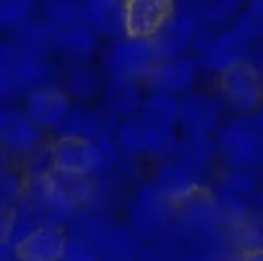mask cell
I'll list each match as a JSON object with an SVG mask.
<instances>
[{
  "mask_svg": "<svg viewBox=\"0 0 263 261\" xmlns=\"http://www.w3.org/2000/svg\"><path fill=\"white\" fill-rule=\"evenodd\" d=\"M55 69L46 57L20 51L14 43H3L0 51V89L3 97L32 94L46 86H55Z\"/></svg>",
  "mask_w": 263,
  "mask_h": 261,
  "instance_id": "1",
  "label": "cell"
},
{
  "mask_svg": "<svg viewBox=\"0 0 263 261\" xmlns=\"http://www.w3.org/2000/svg\"><path fill=\"white\" fill-rule=\"evenodd\" d=\"M206 18L205 0H180L171 18L153 38L160 60L185 55L203 35Z\"/></svg>",
  "mask_w": 263,
  "mask_h": 261,
  "instance_id": "2",
  "label": "cell"
},
{
  "mask_svg": "<svg viewBox=\"0 0 263 261\" xmlns=\"http://www.w3.org/2000/svg\"><path fill=\"white\" fill-rule=\"evenodd\" d=\"M217 146L231 168L253 171L263 166V128L256 115L245 114L220 126Z\"/></svg>",
  "mask_w": 263,
  "mask_h": 261,
  "instance_id": "3",
  "label": "cell"
},
{
  "mask_svg": "<svg viewBox=\"0 0 263 261\" xmlns=\"http://www.w3.org/2000/svg\"><path fill=\"white\" fill-rule=\"evenodd\" d=\"M116 138L122 152L128 155H174L179 145L176 128L151 122L142 115L125 118L119 126Z\"/></svg>",
  "mask_w": 263,
  "mask_h": 261,
  "instance_id": "4",
  "label": "cell"
},
{
  "mask_svg": "<svg viewBox=\"0 0 263 261\" xmlns=\"http://www.w3.org/2000/svg\"><path fill=\"white\" fill-rule=\"evenodd\" d=\"M105 62L111 75L139 82L148 78L160 57L153 38L126 34L109 46Z\"/></svg>",
  "mask_w": 263,
  "mask_h": 261,
  "instance_id": "5",
  "label": "cell"
},
{
  "mask_svg": "<svg viewBox=\"0 0 263 261\" xmlns=\"http://www.w3.org/2000/svg\"><path fill=\"white\" fill-rule=\"evenodd\" d=\"M251 40L240 34L236 28L225 29L211 37H200L199 45V65L217 75L248 62L251 54Z\"/></svg>",
  "mask_w": 263,
  "mask_h": 261,
  "instance_id": "6",
  "label": "cell"
},
{
  "mask_svg": "<svg viewBox=\"0 0 263 261\" xmlns=\"http://www.w3.org/2000/svg\"><path fill=\"white\" fill-rule=\"evenodd\" d=\"M220 85L225 98L242 114H253L262 105L263 75L248 62L222 74Z\"/></svg>",
  "mask_w": 263,
  "mask_h": 261,
  "instance_id": "7",
  "label": "cell"
},
{
  "mask_svg": "<svg viewBox=\"0 0 263 261\" xmlns=\"http://www.w3.org/2000/svg\"><path fill=\"white\" fill-rule=\"evenodd\" d=\"M119 126L120 118L112 115L105 106L102 109L72 106L54 131L63 137H80L91 142L102 135H116Z\"/></svg>",
  "mask_w": 263,
  "mask_h": 261,
  "instance_id": "8",
  "label": "cell"
},
{
  "mask_svg": "<svg viewBox=\"0 0 263 261\" xmlns=\"http://www.w3.org/2000/svg\"><path fill=\"white\" fill-rule=\"evenodd\" d=\"M126 34L133 37L154 38L171 18L176 9L174 0H125Z\"/></svg>",
  "mask_w": 263,
  "mask_h": 261,
  "instance_id": "9",
  "label": "cell"
},
{
  "mask_svg": "<svg viewBox=\"0 0 263 261\" xmlns=\"http://www.w3.org/2000/svg\"><path fill=\"white\" fill-rule=\"evenodd\" d=\"M222 106L205 94H190L180 100L179 125L188 135H213L220 129Z\"/></svg>",
  "mask_w": 263,
  "mask_h": 261,
  "instance_id": "10",
  "label": "cell"
},
{
  "mask_svg": "<svg viewBox=\"0 0 263 261\" xmlns=\"http://www.w3.org/2000/svg\"><path fill=\"white\" fill-rule=\"evenodd\" d=\"M199 66L197 60L186 55L165 58L156 65L146 82L153 91H162L173 95L186 94L197 80Z\"/></svg>",
  "mask_w": 263,
  "mask_h": 261,
  "instance_id": "11",
  "label": "cell"
},
{
  "mask_svg": "<svg viewBox=\"0 0 263 261\" xmlns=\"http://www.w3.org/2000/svg\"><path fill=\"white\" fill-rule=\"evenodd\" d=\"M0 138L3 146L14 154L35 152L40 142L39 125L26 111L5 106L0 112Z\"/></svg>",
  "mask_w": 263,
  "mask_h": 261,
  "instance_id": "12",
  "label": "cell"
},
{
  "mask_svg": "<svg viewBox=\"0 0 263 261\" xmlns=\"http://www.w3.org/2000/svg\"><path fill=\"white\" fill-rule=\"evenodd\" d=\"M257 191V180L251 169L233 168L219 183L217 206L231 217H242L248 212Z\"/></svg>",
  "mask_w": 263,
  "mask_h": 261,
  "instance_id": "13",
  "label": "cell"
},
{
  "mask_svg": "<svg viewBox=\"0 0 263 261\" xmlns=\"http://www.w3.org/2000/svg\"><path fill=\"white\" fill-rule=\"evenodd\" d=\"M66 245L68 237L59 226L42 225L28 234L14 251L22 261H59Z\"/></svg>",
  "mask_w": 263,
  "mask_h": 261,
  "instance_id": "14",
  "label": "cell"
},
{
  "mask_svg": "<svg viewBox=\"0 0 263 261\" xmlns=\"http://www.w3.org/2000/svg\"><path fill=\"white\" fill-rule=\"evenodd\" d=\"M72 105L69 95L57 86H46L28 95L26 112L42 128H55Z\"/></svg>",
  "mask_w": 263,
  "mask_h": 261,
  "instance_id": "15",
  "label": "cell"
},
{
  "mask_svg": "<svg viewBox=\"0 0 263 261\" xmlns=\"http://www.w3.org/2000/svg\"><path fill=\"white\" fill-rule=\"evenodd\" d=\"M173 206L174 202L165 197L156 183L142 188L131 211L134 226L146 234L156 232L168 220Z\"/></svg>",
  "mask_w": 263,
  "mask_h": 261,
  "instance_id": "16",
  "label": "cell"
},
{
  "mask_svg": "<svg viewBox=\"0 0 263 261\" xmlns=\"http://www.w3.org/2000/svg\"><path fill=\"white\" fill-rule=\"evenodd\" d=\"M52 166L59 172L89 175L91 172V142L80 137L59 135L49 146Z\"/></svg>",
  "mask_w": 263,
  "mask_h": 261,
  "instance_id": "17",
  "label": "cell"
},
{
  "mask_svg": "<svg viewBox=\"0 0 263 261\" xmlns=\"http://www.w3.org/2000/svg\"><path fill=\"white\" fill-rule=\"evenodd\" d=\"M200 172L174 160L163 165L157 174L156 186L171 202H185L199 192Z\"/></svg>",
  "mask_w": 263,
  "mask_h": 261,
  "instance_id": "18",
  "label": "cell"
},
{
  "mask_svg": "<svg viewBox=\"0 0 263 261\" xmlns=\"http://www.w3.org/2000/svg\"><path fill=\"white\" fill-rule=\"evenodd\" d=\"M143 100L136 80L111 77L103 92V106L117 118L134 117L142 109Z\"/></svg>",
  "mask_w": 263,
  "mask_h": 261,
  "instance_id": "19",
  "label": "cell"
},
{
  "mask_svg": "<svg viewBox=\"0 0 263 261\" xmlns=\"http://www.w3.org/2000/svg\"><path fill=\"white\" fill-rule=\"evenodd\" d=\"M52 48L71 60H86L97 49V31L91 25L52 29Z\"/></svg>",
  "mask_w": 263,
  "mask_h": 261,
  "instance_id": "20",
  "label": "cell"
},
{
  "mask_svg": "<svg viewBox=\"0 0 263 261\" xmlns=\"http://www.w3.org/2000/svg\"><path fill=\"white\" fill-rule=\"evenodd\" d=\"M89 20L92 28L103 35H126L125 0H88Z\"/></svg>",
  "mask_w": 263,
  "mask_h": 261,
  "instance_id": "21",
  "label": "cell"
},
{
  "mask_svg": "<svg viewBox=\"0 0 263 261\" xmlns=\"http://www.w3.org/2000/svg\"><path fill=\"white\" fill-rule=\"evenodd\" d=\"M43 15L51 29L91 25L88 2L80 0H46L43 6Z\"/></svg>",
  "mask_w": 263,
  "mask_h": 261,
  "instance_id": "22",
  "label": "cell"
},
{
  "mask_svg": "<svg viewBox=\"0 0 263 261\" xmlns=\"http://www.w3.org/2000/svg\"><path fill=\"white\" fill-rule=\"evenodd\" d=\"M217 149V143L211 138V135H188L179 140L176 149V160L183 163L185 166L202 172L214 158Z\"/></svg>",
  "mask_w": 263,
  "mask_h": 261,
  "instance_id": "23",
  "label": "cell"
},
{
  "mask_svg": "<svg viewBox=\"0 0 263 261\" xmlns=\"http://www.w3.org/2000/svg\"><path fill=\"white\" fill-rule=\"evenodd\" d=\"M12 43L26 54L46 57L52 48V29L45 20L35 22L29 18L15 29V40Z\"/></svg>",
  "mask_w": 263,
  "mask_h": 261,
  "instance_id": "24",
  "label": "cell"
},
{
  "mask_svg": "<svg viewBox=\"0 0 263 261\" xmlns=\"http://www.w3.org/2000/svg\"><path fill=\"white\" fill-rule=\"evenodd\" d=\"M179 109L180 100L177 98V95L162 91H153V94L146 100H143L140 115L151 122L176 128L179 125Z\"/></svg>",
  "mask_w": 263,
  "mask_h": 261,
  "instance_id": "25",
  "label": "cell"
},
{
  "mask_svg": "<svg viewBox=\"0 0 263 261\" xmlns=\"http://www.w3.org/2000/svg\"><path fill=\"white\" fill-rule=\"evenodd\" d=\"M122 148L116 135H102L91 140V172L89 175H108L120 160Z\"/></svg>",
  "mask_w": 263,
  "mask_h": 261,
  "instance_id": "26",
  "label": "cell"
},
{
  "mask_svg": "<svg viewBox=\"0 0 263 261\" xmlns=\"http://www.w3.org/2000/svg\"><path fill=\"white\" fill-rule=\"evenodd\" d=\"M68 92L80 100L92 98L100 89V78L96 69L88 65H77L71 68L66 77Z\"/></svg>",
  "mask_w": 263,
  "mask_h": 261,
  "instance_id": "27",
  "label": "cell"
},
{
  "mask_svg": "<svg viewBox=\"0 0 263 261\" xmlns=\"http://www.w3.org/2000/svg\"><path fill=\"white\" fill-rule=\"evenodd\" d=\"M72 228H74V240H80L91 248H94L97 252L102 251L106 246V234L99 222V218L83 214L76 218H72Z\"/></svg>",
  "mask_w": 263,
  "mask_h": 261,
  "instance_id": "28",
  "label": "cell"
},
{
  "mask_svg": "<svg viewBox=\"0 0 263 261\" xmlns=\"http://www.w3.org/2000/svg\"><path fill=\"white\" fill-rule=\"evenodd\" d=\"M32 0H0V26L3 29H17L29 20Z\"/></svg>",
  "mask_w": 263,
  "mask_h": 261,
  "instance_id": "29",
  "label": "cell"
},
{
  "mask_svg": "<svg viewBox=\"0 0 263 261\" xmlns=\"http://www.w3.org/2000/svg\"><path fill=\"white\" fill-rule=\"evenodd\" d=\"M234 28L251 42L263 40V11L250 6L236 17Z\"/></svg>",
  "mask_w": 263,
  "mask_h": 261,
  "instance_id": "30",
  "label": "cell"
},
{
  "mask_svg": "<svg viewBox=\"0 0 263 261\" xmlns=\"http://www.w3.org/2000/svg\"><path fill=\"white\" fill-rule=\"evenodd\" d=\"M245 0H205L206 18L210 25H225L239 15Z\"/></svg>",
  "mask_w": 263,
  "mask_h": 261,
  "instance_id": "31",
  "label": "cell"
},
{
  "mask_svg": "<svg viewBox=\"0 0 263 261\" xmlns=\"http://www.w3.org/2000/svg\"><path fill=\"white\" fill-rule=\"evenodd\" d=\"M59 261H99V252L80 240H68L66 249Z\"/></svg>",
  "mask_w": 263,
  "mask_h": 261,
  "instance_id": "32",
  "label": "cell"
},
{
  "mask_svg": "<svg viewBox=\"0 0 263 261\" xmlns=\"http://www.w3.org/2000/svg\"><path fill=\"white\" fill-rule=\"evenodd\" d=\"M22 186L20 182L11 174H5L3 175V182H2V195H3V203L6 202H14V198H17L20 195Z\"/></svg>",
  "mask_w": 263,
  "mask_h": 261,
  "instance_id": "33",
  "label": "cell"
},
{
  "mask_svg": "<svg viewBox=\"0 0 263 261\" xmlns=\"http://www.w3.org/2000/svg\"><path fill=\"white\" fill-rule=\"evenodd\" d=\"M248 63L253 65V66H254V68L263 75V42L262 43H259V46H256V48L251 49Z\"/></svg>",
  "mask_w": 263,
  "mask_h": 261,
  "instance_id": "34",
  "label": "cell"
},
{
  "mask_svg": "<svg viewBox=\"0 0 263 261\" xmlns=\"http://www.w3.org/2000/svg\"><path fill=\"white\" fill-rule=\"evenodd\" d=\"M254 115H256V118H257L259 125L263 128V102H262V105L259 106V109L256 111V114H254Z\"/></svg>",
  "mask_w": 263,
  "mask_h": 261,
  "instance_id": "35",
  "label": "cell"
},
{
  "mask_svg": "<svg viewBox=\"0 0 263 261\" xmlns=\"http://www.w3.org/2000/svg\"><path fill=\"white\" fill-rule=\"evenodd\" d=\"M248 3H250V6L263 11V0H248Z\"/></svg>",
  "mask_w": 263,
  "mask_h": 261,
  "instance_id": "36",
  "label": "cell"
}]
</instances>
